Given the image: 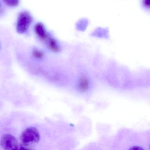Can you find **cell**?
I'll list each match as a JSON object with an SVG mask.
<instances>
[{
  "label": "cell",
  "mask_w": 150,
  "mask_h": 150,
  "mask_svg": "<svg viewBox=\"0 0 150 150\" xmlns=\"http://www.w3.org/2000/svg\"><path fill=\"white\" fill-rule=\"evenodd\" d=\"M40 134L35 127H29L23 131L21 136V140L24 146H28L38 143Z\"/></svg>",
  "instance_id": "obj_1"
},
{
  "label": "cell",
  "mask_w": 150,
  "mask_h": 150,
  "mask_svg": "<svg viewBox=\"0 0 150 150\" xmlns=\"http://www.w3.org/2000/svg\"><path fill=\"white\" fill-rule=\"evenodd\" d=\"M32 16L28 11H23L19 14L16 22V31L20 34H25L33 23Z\"/></svg>",
  "instance_id": "obj_2"
},
{
  "label": "cell",
  "mask_w": 150,
  "mask_h": 150,
  "mask_svg": "<svg viewBox=\"0 0 150 150\" xmlns=\"http://www.w3.org/2000/svg\"><path fill=\"white\" fill-rule=\"evenodd\" d=\"M0 146L6 150L18 149V142L15 137L10 134H5L0 139Z\"/></svg>",
  "instance_id": "obj_3"
},
{
  "label": "cell",
  "mask_w": 150,
  "mask_h": 150,
  "mask_svg": "<svg viewBox=\"0 0 150 150\" xmlns=\"http://www.w3.org/2000/svg\"><path fill=\"white\" fill-rule=\"evenodd\" d=\"M35 31L38 38L43 41H46L48 38L46 28L44 25L42 23H38L35 26Z\"/></svg>",
  "instance_id": "obj_4"
},
{
  "label": "cell",
  "mask_w": 150,
  "mask_h": 150,
  "mask_svg": "<svg viewBox=\"0 0 150 150\" xmlns=\"http://www.w3.org/2000/svg\"><path fill=\"white\" fill-rule=\"evenodd\" d=\"M90 81L87 77L85 75L81 76L78 83V87L81 92H84L89 89Z\"/></svg>",
  "instance_id": "obj_5"
},
{
  "label": "cell",
  "mask_w": 150,
  "mask_h": 150,
  "mask_svg": "<svg viewBox=\"0 0 150 150\" xmlns=\"http://www.w3.org/2000/svg\"><path fill=\"white\" fill-rule=\"evenodd\" d=\"M46 41L50 50L54 52H58L60 50V47L56 39L51 37L48 36Z\"/></svg>",
  "instance_id": "obj_6"
},
{
  "label": "cell",
  "mask_w": 150,
  "mask_h": 150,
  "mask_svg": "<svg viewBox=\"0 0 150 150\" xmlns=\"http://www.w3.org/2000/svg\"><path fill=\"white\" fill-rule=\"evenodd\" d=\"M2 1L8 6L14 8L19 5L20 0H2Z\"/></svg>",
  "instance_id": "obj_7"
},
{
  "label": "cell",
  "mask_w": 150,
  "mask_h": 150,
  "mask_svg": "<svg viewBox=\"0 0 150 150\" xmlns=\"http://www.w3.org/2000/svg\"><path fill=\"white\" fill-rule=\"evenodd\" d=\"M33 56L35 57L36 58L38 59H42L43 57L44 53L42 52L41 51V50H37V49H35L33 51Z\"/></svg>",
  "instance_id": "obj_8"
},
{
  "label": "cell",
  "mask_w": 150,
  "mask_h": 150,
  "mask_svg": "<svg viewBox=\"0 0 150 150\" xmlns=\"http://www.w3.org/2000/svg\"><path fill=\"white\" fill-rule=\"evenodd\" d=\"M144 1L146 5L149 6V5H150V0H144Z\"/></svg>",
  "instance_id": "obj_9"
},
{
  "label": "cell",
  "mask_w": 150,
  "mask_h": 150,
  "mask_svg": "<svg viewBox=\"0 0 150 150\" xmlns=\"http://www.w3.org/2000/svg\"><path fill=\"white\" fill-rule=\"evenodd\" d=\"M0 6H1V2H0Z\"/></svg>",
  "instance_id": "obj_10"
},
{
  "label": "cell",
  "mask_w": 150,
  "mask_h": 150,
  "mask_svg": "<svg viewBox=\"0 0 150 150\" xmlns=\"http://www.w3.org/2000/svg\"><path fill=\"white\" fill-rule=\"evenodd\" d=\"M0 49H1V46H0Z\"/></svg>",
  "instance_id": "obj_11"
}]
</instances>
